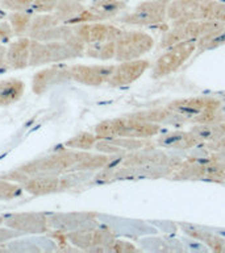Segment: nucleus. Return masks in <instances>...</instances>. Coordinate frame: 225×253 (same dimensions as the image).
Instances as JSON below:
<instances>
[{"mask_svg":"<svg viewBox=\"0 0 225 253\" xmlns=\"http://www.w3.org/2000/svg\"><path fill=\"white\" fill-rule=\"evenodd\" d=\"M59 20L57 19V16L54 13H41L38 16H35L32 19L31 27L28 31V35L31 36L32 39H35L36 36L41 33V32L46 31L49 28L58 25Z\"/></svg>","mask_w":225,"mask_h":253,"instance_id":"obj_8","label":"nucleus"},{"mask_svg":"<svg viewBox=\"0 0 225 253\" xmlns=\"http://www.w3.org/2000/svg\"><path fill=\"white\" fill-rule=\"evenodd\" d=\"M59 0H35V3L32 5L33 11L41 12V13H50L54 11L58 5Z\"/></svg>","mask_w":225,"mask_h":253,"instance_id":"obj_13","label":"nucleus"},{"mask_svg":"<svg viewBox=\"0 0 225 253\" xmlns=\"http://www.w3.org/2000/svg\"><path fill=\"white\" fill-rule=\"evenodd\" d=\"M29 58H31V40H16L7 47L8 69L12 70L24 69L29 65Z\"/></svg>","mask_w":225,"mask_h":253,"instance_id":"obj_4","label":"nucleus"},{"mask_svg":"<svg viewBox=\"0 0 225 253\" xmlns=\"http://www.w3.org/2000/svg\"><path fill=\"white\" fill-rule=\"evenodd\" d=\"M8 69L7 65V49L0 45V71Z\"/></svg>","mask_w":225,"mask_h":253,"instance_id":"obj_15","label":"nucleus"},{"mask_svg":"<svg viewBox=\"0 0 225 253\" xmlns=\"http://www.w3.org/2000/svg\"><path fill=\"white\" fill-rule=\"evenodd\" d=\"M35 0H1L0 1V7L5 9V11H25L33 5Z\"/></svg>","mask_w":225,"mask_h":253,"instance_id":"obj_11","label":"nucleus"},{"mask_svg":"<svg viewBox=\"0 0 225 253\" xmlns=\"http://www.w3.org/2000/svg\"><path fill=\"white\" fill-rule=\"evenodd\" d=\"M23 193V189L19 185L11 183L9 181L0 179V201H8L19 197Z\"/></svg>","mask_w":225,"mask_h":253,"instance_id":"obj_10","label":"nucleus"},{"mask_svg":"<svg viewBox=\"0 0 225 253\" xmlns=\"http://www.w3.org/2000/svg\"><path fill=\"white\" fill-rule=\"evenodd\" d=\"M4 223L8 228L24 233H43L49 228V221L45 215L36 212L11 213L4 217Z\"/></svg>","mask_w":225,"mask_h":253,"instance_id":"obj_1","label":"nucleus"},{"mask_svg":"<svg viewBox=\"0 0 225 253\" xmlns=\"http://www.w3.org/2000/svg\"><path fill=\"white\" fill-rule=\"evenodd\" d=\"M59 186H61V181L51 174L35 175L24 182V189L33 195H45V194L54 193L59 189Z\"/></svg>","mask_w":225,"mask_h":253,"instance_id":"obj_5","label":"nucleus"},{"mask_svg":"<svg viewBox=\"0 0 225 253\" xmlns=\"http://www.w3.org/2000/svg\"><path fill=\"white\" fill-rule=\"evenodd\" d=\"M112 67L107 66H82V65H75L70 67L71 78L75 79L76 82L84 83V84H99L104 82L107 78H110L112 73Z\"/></svg>","mask_w":225,"mask_h":253,"instance_id":"obj_3","label":"nucleus"},{"mask_svg":"<svg viewBox=\"0 0 225 253\" xmlns=\"http://www.w3.org/2000/svg\"><path fill=\"white\" fill-rule=\"evenodd\" d=\"M124 4L117 0H99L98 3L94 4L92 12L94 13H100V15H113L122 7Z\"/></svg>","mask_w":225,"mask_h":253,"instance_id":"obj_9","label":"nucleus"},{"mask_svg":"<svg viewBox=\"0 0 225 253\" xmlns=\"http://www.w3.org/2000/svg\"><path fill=\"white\" fill-rule=\"evenodd\" d=\"M25 86L20 79H5L0 82V107L17 102L24 94Z\"/></svg>","mask_w":225,"mask_h":253,"instance_id":"obj_6","label":"nucleus"},{"mask_svg":"<svg viewBox=\"0 0 225 253\" xmlns=\"http://www.w3.org/2000/svg\"><path fill=\"white\" fill-rule=\"evenodd\" d=\"M71 78L70 69L66 66H51L49 69L39 71L33 77V82H32V90L36 94H43L50 87L57 86L58 83L65 82L66 79Z\"/></svg>","mask_w":225,"mask_h":253,"instance_id":"obj_2","label":"nucleus"},{"mask_svg":"<svg viewBox=\"0 0 225 253\" xmlns=\"http://www.w3.org/2000/svg\"><path fill=\"white\" fill-rule=\"evenodd\" d=\"M95 138L94 136H91L88 133H82L79 136H75L71 140L66 142L67 146L70 148H79V149H88L92 144H94Z\"/></svg>","mask_w":225,"mask_h":253,"instance_id":"obj_12","label":"nucleus"},{"mask_svg":"<svg viewBox=\"0 0 225 253\" xmlns=\"http://www.w3.org/2000/svg\"><path fill=\"white\" fill-rule=\"evenodd\" d=\"M1 223H4V217L0 216V224H1Z\"/></svg>","mask_w":225,"mask_h":253,"instance_id":"obj_16","label":"nucleus"},{"mask_svg":"<svg viewBox=\"0 0 225 253\" xmlns=\"http://www.w3.org/2000/svg\"><path fill=\"white\" fill-rule=\"evenodd\" d=\"M32 19H33V15L32 12H29V9L11 12V15L8 16V20H9V25H11L13 35L23 36L24 33H28Z\"/></svg>","mask_w":225,"mask_h":253,"instance_id":"obj_7","label":"nucleus"},{"mask_svg":"<svg viewBox=\"0 0 225 253\" xmlns=\"http://www.w3.org/2000/svg\"><path fill=\"white\" fill-rule=\"evenodd\" d=\"M0 1H1V0H0Z\"/></svg>","mask_w":225,"mask_h":253,"instance_id":"obj_17","label":"nucleus"},{"mask_svg":"<svg viewBox=\"0 0 225 253\" xmlns=\"http://www.w3.org/2000/svg\"><path fill=\"white\" fill-rule=\"evenodd\" d=\"M12 28L9 25V23H5V21H0V41H4L7 40L9 36L12 35Z\"/></svg>","mask_w":225,"mask_h":253,"instance_id":"obj_14","label":"nucleus"}]
</instances>
